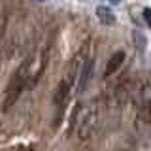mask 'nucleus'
Listing matches in <instances>:
<instances>
[{"label":"nucleus","mask_w":151,"mask_h":151,"mask_svg":"<svg viewBox=\"0 0 151 151\" xmlns=\"http://www.w3.org/2000/svg\"><path fill=\"white\" fill-rule=\"evenodd\" d=\"M96 110L94 108H87V110H83V113L79 115L78 119V134L79 138H89L91 136V132L94 130V127H96Z\"/></svg>","instance_id":"obj_2"},{"label":"nucleus","mask_w":151,"mask_h":151,"mask_svg":"<svg viewBox=\"0 0 151 151\" xmlns=\"http://www.w3.org/2000/svg\"><path fill=\"white\" fill-rule=\"evenodd\" d=\"M123 0H110V4H113V6H117V4H121Z\"/></svg>","instance_id":"obj_10"},{"label":"nucleus","mask_w":151,"mask_h":151,"mask_svg":"<svg viewBox=\"0 0 151 151\" xmlns=\"http://www.w3.org/2000/svg\"><path fill=\"white\" fill-rule=\"evenodd\" d=\"M72 85L74 83L70 81V79H66V78H63L59 81V85H57V89H55V93H53V104H55V106H63V104L68 100Z\"/></svg>","instance_id":"obj_4"},{"label":"nucleus","mask_w":151,"mask_h":151,"mask_svg":"<svg viewBox=\"0 0 151 151\" xmlns=\"http://www.w3.org/2000/svg\"><path fill=\"white\" fill-rule=\"evenodd\" d=\"M125 59H127V55H125V51H115L111 57H110V60H108V64H106V70H104V78H110V76H113L117 72V70L123 66V63H125Z\"/></svg>","instance_id":"obj_5"},{"label":"nucleus","mask_w":151,"mask_h":151,"mask_svg":"<svg viewBox=\"0 0 151 151\" xmlns=\"http://www.w3.org/2000/svg\"><path fill=\"white\" fill-rule=\"evenodd\" d=\"M134 38H136V47H138V49H144V44H145V40H144V36L142 34H138V32H134Z\"/></svg>","instance_id":"obj_8"},{"label":"nucleus","mask_w":151,"mask_h":151,"mask_svg":"<svg viewBox=\"0 0 151 151\" xmlns=\"http://www.w3.org/2000/svg\"><path fill=\"white\" fill-rule=\"evenodd\" d=\"M38 2H44V0H38Z\"/></svg>","instance_id":"obj_11"},{"label":"nucleus","mask_w":151,"mask_h":151,"mask_svg":"<svg viewBox=\"0 0 151 151\" xmlns=\"http://www.w3.org/2000/svg\"><path fill=\"white\" fill-rule=\"evenodd\" d=\"M144 19H145V23H147V27H151V8H144Z\"/></svg>","instance_id":"obj_9"},{"label":"nucleus","mask_w":151,"mask_h":151,"mask_svg":"<svg viewBox=\"0 0 151 151\" xmlns=\"http://www.w3.org/2000/svg\"><path fill=\"white\" fill-rule=\"evenodd\" d=\"M96 17H98V21H100L102 25H106V27H110V25L115 23V13H113L108 6H98L96 8Z\"/></svg>","instance_id":"obj_7"},{"label":"nucleus","mask_w":151,"mask_h":151,"mask_svg":"<svg viewBox=\"0 0 151 151\" xmlns=\"http://www.w3.org/2000/svg\"><path fill=\"white\" fill-rule=\"evenodd\" d=\"M28 78H30V60L27 59L25 63L12 74V78H9V81H8V87H6V91H4V100H2V110L4 111H8L9 108L19 100L23 89L27 87Z\"/></svg>","instance_id":"obj_1"},{"label":"nucleus","mask_w":151,"mask_h":151,"mask_svg":"<svg viewBox=\"0 0 151 151\" xmlns=\"http://www.w3.org/2000/svg\"><path fill=\"white\" fill-rule=\"evenodd\" d=\"M93 72H94V59L93 57H87L81 64V70H79V76H78V91L83 93L85 89L89 87L93 79Z\"/></svg>","instance_id":"obj_3"},{"label":"nucleus","mask_w":151,"mask_h":151,"mask_svg":"<svg viewBox=\"0 0 151 151\" xmlns=\"http://www.w3.org/2000/svg\"><path fill=\"white\" fill-rule=\"evenodd\" d=\"M136 121H138L140 127H149L151 125V98H147V100H144L140 104Z\"/></svg>","instance_id":"obj_6"}]
</instances>
